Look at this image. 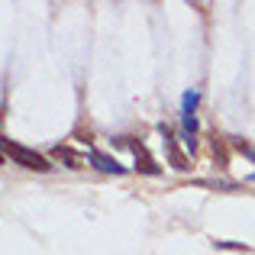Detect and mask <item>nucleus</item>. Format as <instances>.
Segmentation results:
<instances>
[{
	"mask_svg": "<svg viewBox=\"0 0 255 255\" xmlns=\"http://www.w3.org/2000/svg\"><path fill=\"white\" fill-rule=\"evenodd\" d=\"M55 158H62V162H68V168H81V165H78L81 158H78V155H75L71 149H55Z\"/></svg>",
	"mask_w": 255,
	"mask_h": 255,
	"instance_id": "obj_5",
	"label": "nucleus"
},
{
	"mask_svg": "<svg viewBox=\"0 0 255 255\" xmlns=\"http://www.w3.org/2000/svg\"><path fill=\"white\" fill-rule=\"evenodd\" d=\"M213 155H220V168H226V149H223V139L213 136Z\"/></svg>",
	"mask_w": 255,
	"mask_h": 255,
	"instance_id": "obj_6",
	"label": "nucleus"
},
{
	"mask_svg": "<svg viewBox=\"0 0 255 255\" xmlns=\"http://www.w3.org/2000/svg\"><path fill=\"white\" fill-rule=\"evenodd\" d=\"M158 132H162V142H165V152H168V162H171V168H178V171H187V168H191V162H187V155L178 149V142H174L171 129L162 123V126H158Z\"/></svg>",
	"mask_w": 255,
	"mask_h": 255,
	"instance_id": "obj_2",
	"label": "nucleus"
},
{
	"mask_svg": "<svg viewBox=\"0 0 255 255\" xmlns=\"http://www.w3.org/2000/svg\"><path fill=\"white\" fill-rule=\"evenodd\" d=\"M123 142L132 149V155H136V168L142 171V174H158V171H162V168L155 165V158L149 155V149H145L142 142H136V139H123Z\"/></svg>",
	"mask_w": 255,
	"mask_h": 255,
	"instance_id": "obj_3",
	"label": "nucleus"
},
{
	"mask_svg": "<svg viewBox=\"0 0 255 255\" xmlns=\"http://www.w3.org/2000/svg\"><path fill=\"white\" fill-rule=\"evenodd\" d=\"M3 152H6V158H13V162L19 165V168H29V171H52L49 158L39 155L36 149H26V145H16V142H10V139H3Z\"/></svg>",
	"mask_w": 255,
	"mask_h": 255,
	"instance_id": "obj_1",
	"label": "nucleus"
},
{
	"mask_svg": "<svg viewBox=\"0 0 255 255\" xmlns=\"http://www.w3.org/2000/svg\"><path fill=\"white\" fill-rule=\"evenodd\" d=\"M217 249H239V252H246V246L243 243H213Z\"/></svg>",
	"mask_w": 255,
	"mask_h": 255,
	"instance_id": "obj_7",
	"label": "nucleus"
},
{
	"mask_svg": "<svg viewBox=\"0 0 255 255\" xmlns=\"http://www.w3.org/2000/svg\"><path fill=\"white\" fill-rule=\"evenodd\" d=\"M87 158H91V162L97 165L100 171H110V174H126V165H120L117 158L104 155V152H87Z\"/></svg>",
	"mask_w": 255,
	"mask_h": 255,
	"instance_id": "obj_4",
	"label": "nucleus"
}]
</instances>
